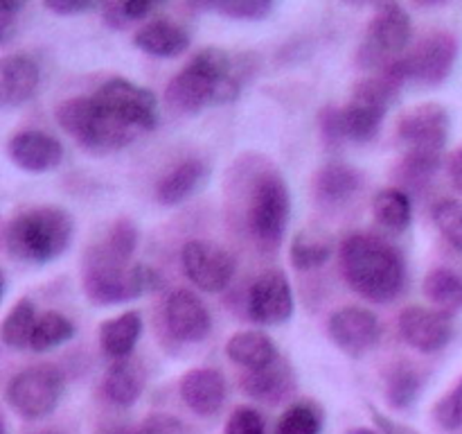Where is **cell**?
Masks as SVG:
<instances>
[{
	"instance_id": "obj_3",
	"label": "cell",
	"mask_w": 462,
	"mask_h": 434,
	"mask_svg": "<svg viewBox=\"0 0 462 434\" xmlns=\"http://www.w3.org/2000/svg\"><path fill=\"white\" fill-rule=\"evenodd\" d=\"M75 235V220L61 206H34L5 224V249L14 260L52 262L68 251Z\"/></svg>"
},
{
	"instance_id": "obj_26",
	"label": "cell",
	"mask_w": 462,
	"mask_h": 434,
	"mask_svg": "<svg viewBox=\"0 0 462 434\" xmlns=\"http://www.w3.org/2000/svg\"><path fill=\"white\" fill-rule=\"evenodd\" d=\"M226 355L242 369L251 371L273 362L280 357V351L273 339L262 330H239L226 342Z\"/></svg>"
},
{
	"instance_id": "obj_40",
	"label": "cell",
	"mask_w": 462,
	"mask_h": 434,
	"mask_svg": "<svg viewBox=\"0 0 462 434\" xmlns=\"http://www.w3.org/2000/svg\"><path fill=\"white\" fill-rule=\"evenodd\" d=\"M431 414L442 429H449V432L462 429V378L456 382V387L451 392H447L433 405Z\"/></svg>"
},
{
	"instance_id": "obj_25",
	"label": "cell",
	"mask_w": 462,
	"mask_h": 434,
	"mask_svg": "<svg viewBox=\"0 0 462 434\" xmlns=\"http://www.w3.org/2000/svg\"><path fill=\"white\" fill-rule=\"evenodd\" d=\"M140 333H143V316L135 310H126L113 319L102 321L99 346H102L104 355L111 360H125L134 353Z\"/></svg>"
},
{
	"instance_id": "obj_34",
	"label": "cell",
	"mask_w": 462,
	"mask_h": 434,
	"mask_svg": "<svg viewBox=\"0 0 462 434\" xmlns=\"http://www.w3.org/2000/svg\"><path fill=\"white\" fill-rule=\"evenodd\" d=\"M424 387V380L413 366L400 364L388 373L386 378V401L395 410H406L418 401L420 392Z\"/></svg>"
},
{
	"instance_id": "obj_8",
	"label": "cell",
	"mask_w": 462,
	"mask_h": 434,
	"mask_svg": "<svg viewBox=\"0 0 462 434\" xmlns=\"http://www.w3.org/2000/svg\"><path fill=\"white\" fill-rule=\"evenodd\" d=\"M411 16L397 0H383L370 18L365 41L359 48L356 61L361 68L374 72L382 71L391 61L400 59L411 41Z\"/></svg>"
},
{
	"instance_id": "obj_29",
	"label": "cell",
	"mask_w": 462,
	"mask_h": 434,
	"mask_svg": "<svg viewBox=\"0 0 462 434\" xmlns=\"http://www.w3.org/2000/svg\"><path fill=\"white\" fill-rule=\"evenodd\" d=\"M36 321H39V315H36V306L32 298L21 297L3 319V328H0V337H3V344L9 348V351H25L30 348L32 335H34Z\"/></svg>"
},
{
	"instance_id": "obj_11",
	"label": "cell",
	"mask_w": 462,
	"mask_h": 434,
	"mask_svg": "<svg viewBox=\"0 0 462 434\" xmlns=\"http://www.w3.org/2000/svg\"><path fill=\"white\" fill-rule=\"evenodd\" d=\"M180 267L194 288L217 294L230 285L237 262L221 244L210 240H189L180 249Z\"/></svg>"
},
{
	"instance_id": "obj_16",
	"label": "cell",
	"mask_w": 462,
	"mask_h": 434,
	"mask_svg": "<svg viewBox=\"0 0 462 434\" xmlns=\"http://www.w3.org/2000/svg\"><path fill=\"white\" fill-rule=\"evenodd\" d=\"M402 339L420 353H438L454 337V319L451 312L433 310L424 306H409L400 312L397 319Z\"/></svg>"
},
{
	"instance_id": "obj_5",
	"label": "cell",
	"mask_w": 462,
	"mask_h": 434,
	"mask_svg": "<svg viewBox=\"0 0 462 434\" xmlns=\"http://www.w3.org/2000/svg\"><path fill=\"white\" fill-rule=\"evenodd\" d=\"M161 274L144 262H117L88 249L81 267V288L88 301L97 306H117L156 292Z\"/></svg>"
},
{
	"instance_id": "obj_23",
	"label": "cell",
	"mask_w": 462,
	"mask_h": 434,
	"mask_svg": "<svg viewBox=\"0 0 462 434\" xmlns=\"http://www.w3.org/2000/svg\"><path fill=\"white\" fill-rule=\"evenodd\" d=\"M208 176L206 163L199 158H185L165 172L156 184V199L162 206H179L188 202Z\"/></svg>"
},
{
	"instance_id": "obj_17",
	"label": "cell",
	"mask_w": 462,
	"mask_h": 434,
	"mask_svg": "<svg viewBox=\"0 0 462 434\" xmlns=\"http://www.w3.org/2000/svg\"><path fill=\"white\" fill-rule=\"evenodd\" d=\"M165 324L174 339L185 344L203 342L212 330V316L206 303L192 289H174L165 301Z\"/></svg>"
},
{
	"instance_id": "obj_31",
	"label": "cell",
	"mask_w": 462,
	"mask_h": 434,
	"mask_svg": "<svg viewBox=\"0 0 462 434\" xmlns=\"http://www.w3.org/2000/svg\"><path fill=\"white\" fill-rule=\"evenodd\" d=\"M373 215L391 231H406L413 220V203L402 188H383L373 199Z\"/></svg>"
},
{
	"instance_id": "obj_21",
	"label": "cell",
	"mask_w": 462,
	"mask_h": 434,
	"mask_svg": "<svg viewBox=\"0 0 462 434\" xmlns=\"http://www.w3.org/2000/svg\"><path fill=\"white\" fill-rule=\"evenodd\" d=\"M242 389L246 396L255 398V401L278 405L296 392V375H293L289 362L275 357L273 362L260 366V369L246 371L242 375Z\"/></svg>"
},
{
	"instance_id": "obj_44",
	"label": "cell",
	"mask_w": 462,
	"mask_h": 434,
	"mask_svg": "<svg viewBox=\"0 0 462 434\" xmlns=\"http://www.w3.org/2000/svg\"><path fill=\"white\" fill-rule=\"evenodd\" d=\"M320 131L328 145H337L343 140L341 134V122H338V107H325L320 111Z\"/></svg>"
},
{
	"instance_id": "obj_18",
	"label": "cell",
	"mask_w": 462,
	"mask_h": 434,
	"mask_svg": "<svg viewBox=\"0 0 462 434\" xmlns=\"http://www.w3.org/2000/svg\"><path fill=\"white\" fill-rule=\"evenodd\" d=\"M7 154L16 167L41 175L61 165L63 145L45 131L23 129L9 138Z\"/></svg>"
},
{
	"instance_id": "obj_14",
	"label": "cell",
	"mask_w": 462,
	"mask_h": 434,
	"mask_svg": "<svg viewBox=\"0 0 462 434\" xmlns=\"http://www.w3.org/2000/svg\"><path fill=\"white\" fill-rule=\"evenodd\" d=\"M328 335L337 344L338 351L359 360L379 344L382 324H379L377 315L370 312L368 307L346 306L329 315Z\"/></svg>"
},
{
	"instance_id": "obj_49",
	"label": "cell",
	"mask_w": 462,
	"mask_h": 434,
	"mask_svg": "<svg viewBox=\"0 0 462 434\" xmlns=\"http://www.w3.org/2000/svg\"><path fill=\"white\" fill-rule=\"evenodd\" d=\"M413 3H418L420 7H440L447 0H413Z\"/></svg>"
},
{
	"instance_id": "obj_38",
	"label": "cell",
	"mask_w": 462,
	"mask_h": 434,
	"mask_svg": "<svg viewBox=\"0 0 462 434\" xmlns=\"http://www.w3.org/2000/svg\"><path fill=\"white\" fill-rule=\"evenodd\" d=\"M433 222L442 238L462 253V202L460 199H440L433 206Z\"/></svg>"
},
{
	"instance_id": "obj_13",
	"label": "cell",
	"mask_w": 462,
	"mask_h": 434,
	"mask_svg": "<svg viewBox=\"0 0 462 434\" xmlns=\"http://www.w3.org/2000/svg\"><path fill=\"white\" fill-rule=\"evenodd\" d=\"M449 113L442 104H420L409 108L397 122V138L406 152H424L442 156L449 140Z\"/></svg>"
},
{
	"instance_id": "obj_22",
	"label": "cell",
	"mask_w": 462,
	"mask_h": 434,
	"mask_svg": "<svg viewBox=\"0 0 462 434\" xmlns=\"http://www.w3.org/2000/svg\"><path fill=\"white\" fill-rule=\"evenodd\" d=\"M189 43H192V39H189L188 30L176 25L174 21H167V18L144 23L134 34L135 48L156 59L180 57V54L188 52Z\"/></svg>"
},
{
	"instance_id": "obj_20",
	"label": "cell",
	"mask_w": 462,
	"mask_h": 434,
	"mask_svg": "<svg viewBox=\"0 0 462 434\" xmlns=\"http://www.w3.org/2000/svg\"><path fill=\"white\" fill-rule=\"evenodd\" d=\"M41 84V68L30 54H7L0 61V104L5 108L30 102Z\"/></svg>"
},
{
	"instance_id": "obj_1",
	"label": "cell",
	"mask_w": 462,
	"mask_h": 434,
	"mask_svg": "<svg viewBox=\"0 0 462 434\" xmlns=\"http://www.w3.org/2000/svg\"><path fill=\"white\" fill-rule=\"evenodd\" d=\"M347 285L373 303H391L406 285V262L400 249L370 233H350L338 249Z\"/></svg>"
},
{
	"instance_id": "obj_47",
	"label": "cell",
	"mask_w": 462,
	"mask_h": 434,
	"mask_svg": "<svg viewBox=\"0 0 462 434\" xmlns=\"http://www.w3.org/2000/svg\"><path fill=\"white\" fill-rule=\"evenodd\" d=\"M447 170H449L451 185L462 194V147L451 152L449 161H447Z\"/></svg>"
},
{
	"instance_id": "obj_10",
	"label": "cell",
	"mask_w": 462,
	"mask_h": 434,
	"mask_svg": "<svg viewBox=\"0 0 462 434\" xmlns=\"http://www.w3.org/2000/svg\"><path fill=\"white\" fill-rule=\"evenodd\" d=\"M93 95L108 113H113L117 120L125 122L138 134L156 129L158 99L144 86H138L125 77H111Z\"/></svg>"
},
{
	"instance_id": "obj_50",
	"label": "cell",
	"mask_w": 462,
	"mask_h": 434,
	"mask_svg": "<svg viewBox=\"0 0 462 434\" xmlns=\"http://www.w3.org/2000/svg\"><path fill=\"white\" fill-rule=\"evenodd\" d=\"M346 434H382V432H377V429H370V428H352V429H347Z\"/></svg>"
},
{
	"instance_id": "obj_6",
	"label": "cell",
	"mask_w": 462,
	"mask_h": 434,
	"mask_svg": "<svg viewBox=\"0 0 462 434\" xmlns=\"http://www.w3.org/2000/svg\"><path fill=\"white\" fill-rule=\"evenodd\" d=\"M57 122L88 152H117L138 138V131L108 113L95 95H77L57 107Z\"/></svg>"
},
{
	"instance_id": "obj_41",
	"label": "cell",
	"mask_w": 462,
	"mask_h": 434,
	"mask_svg": "<svg viewBox=\"0 0 462 434\" xmlns=\"http://www.w3.org/2000/svg\"><path fill=\"white\" fill-rule=\"evenodd\" d=\"M226 434H266V420L255 407L242 405L226 420Z\"/></svg>"
},
{
	"instance_id": "obj_7",
	"label": "cell",
	"mask_w": 462,
	"mask_h": 434,
	"mask_svg": "<svg viewBox=\"0 0 462 434\" xmlns=\"http://www.w3.org/2000/svg\"><path fill=\"white\" fill-rule=\"evenodd\" d=\"M291 215V194L280 172L264 170L257 175L248 197V231L262 247H278L287 233Z\"/></svg>"
},
{
	"instance_id": "obj_35",
	"label": "cell",
	"mask_w": 462,
	"mask_h": 434,
	"mask_svg": "<svg viewBox=\"0 0 462 434\" xmlns=\"http://www.w3.org/2000/svg\"><path fill=\"white\" fill-rule=\"evenodd\" d=\"M323 414L314 402H293L280 416L273 434H320Z\"/></svg>"
},
{
	"instance_id": "obj_15",
	"label": "cell",
	"mask_w": 462,
	"mask_h": 434,
	"mask_svg": "<svg viewBox=\"0 0 462 434\" xmlns=\"http://www.w3.org/2000/svg\"><path fill=\"white\" fill-rule=\"evenodd\" d=\"M293 289L284 271L269 269L253 280L246 297L248 319L260 326L287 324L293 315Z\"/></svg>"
},
{
	"instance_id": "obj_45",
	"label": "cell",
	"mask_w": 462,
	"mask_h": 434,
	"mask_svg": "<svg viewBox=\"0 0 462 434\" xmlns=\"http://www.w3.org/2000/svg\"><path fill=\"white\" fill-rule=\"evenodd\" d=\"M27 0H0V34H3V43H7L12 36L14 21L18 14L25 9Z\"/></svg>"
},
{
	"instance_id": "obj_37",
	"label": "cell",
	"mask_w": 462,
	"mask_h": 434,
	"mask_svg": "<svg viewBox=\"0 0 462 434\" xmlns=\"http://www.w3.org/2000/svg\"><path fill=\"white\" fill-rule=\"evenodd\" d=\"M440 165H442V156H438V154L406 152L400 163V170H397V176H400L404 185L418 188V185L427 184V181L440 170Z\"/></svg>"
},
{
	"instance_id": "obj_28",
	"label": "cell",
	"mask_w": 462,
	"mask_h": 434,
	"mask_svg": "<svg viewBox=\"0 0 462 434\" xmlns=\"http://www.w3.org/2000/svg\"><path fill=\"white\" fill-rule=\"evenodd\" d=\"M334 251V242L325 231L302 229L298 231L289 244V260L293 269L311 271L323 267Z\"/></svg>"
},
{
	"instance_id": "obj_9",
	"label": "cell",
	"mask_w": 462,
	"mask_h": 434,
	"mask_svg": "<svg viewBox=\"0 0 462 434\" xmlns=\"http://www.w3.org/2000/svg\"><path fill=\"white\" fill-rule=\"evenodd\" d=\"M66 392V378L57 366L39 364L18 371L5 389V401L14 414L25 420H39L57 410Z\"/></svg>"
},
{
	"instance_id": "obj_19",
	"label": "cell",
	"mask_w": 462,
	"mask_h": 434,
	"mask_svg": "<svg viewBox=\"0 0 462 434\" xmlns=\"http://www.w3.org/2000/svg\"><path fill=\"white\" fill-rule=\"evenodd\" d=\"M179 392L185 405L194 414L210 419V416L221 411L228 389H226V380L221 371L210 369V366H201V369L188 371L180 378Z\"/></svg>"
},
{
	"instance_id": "obj_4",
	"label": "cell",
	"mask_w": 462,
	"mask_h": 434,
	"mask_svg": "<svg viewBox=\"0 0 462 434\" xmlns=\"http://www.w3.org/2000/svg\"><path fill=\"white\" fill-rule=\"evenodd\" d=\"M409 81L402 57L374 71L370 77H364L355 84L350 102L338 107V122H341L343 140L352 143H368L377 136L388 107L397 98L402 86Z\"/></svg>"
},
{
	"instance_id": "obj_43",
	"label": "cell",
	"mask_w": 462,
	"mask_h": 434,
	"mask_svg": "<svg viewBox=\"0 0 462 434\" xmlns=\"http://www.w3.org/2000/svg\"><path fill=\"white\" fill-rule=\"evenodd\" d=\"M140 434H185V425L170 414H149L140 423Z\"/></svg>"
},
{
	"instance_id": "obj_30",
	"label": "cell",
	"mask_w": 462,
	"mask_h": 434,
	"mask_svg": "<svg viewBox=\"0 0 462 434\" xmlns=\"http://www.w3.org/2000/svg\"><path fill=\"white\" fill-rule=\"evenodd\" d=\"M422 292L429 301L445 312L462 310V276L449 267H433L422 280Z\"/></svg>"
},
{
	"instance_id": "obj_24",
	"label": "cell",
	"mask_w": 462,
	"mask_h": 434,
	"mask_svg": "<svg viewBox=\"0 0 462 434\" xmlns=\"http://www.w3.org/2000/svg\"><path fill=\"white\" fill-rule=\"evenodd\" d=\"M361 185V175L346 163L323 165L314 176V197L320 206H341L355 197Z\"/></svg>"
},
{
	"instance_id": "obj_32",
	"label": "cell",
	"mask_w": 462,
	"mask_h": 434,
	"mask_svg": "<svg viewBox=\"0 0 462 434\" xmlns=\"http://www.w3.org/2000/svg\"><path fill=\"white\" fill-rule=\"evenodd\" d=\"M138 235H140L138 226L134 224V220H129V217H120V220L113 222L108 233L90 249L102 253V256L111 258V260L131 262L135 249H138Z\"/></svg>"
},
{
	"instance_id": "obj_36",
	"label": "cell",
	"mask_w": 462,
	"mask_h": 434,
	"mask_svg": "<svg viewBox=\"0 0 462 434\" xmlns=\"http://www.w3.org/2000/svg\"><path fill=\"white\" fill-rule=\"evenodd\" d=\"M201 9L228 16L233 21H264L275 0H194Z\"/></svg>"
},
{
	"instance_id": "obj_48",
	"label": "cell",
	"mask_w": 462,
	"mask_h": 434,
	"mask_svg": "<svg viewBox=\"0 0 462 434\" xmlns=\"http://www.w3.org/2000/svg\"><path fill=\"white\" fill-rule=\"evenodd\" d=\"M343 3L352 5V7H368V5H379L383 0H343Z\"/></svg>"
},
{
	"instance_id": "obj_2",
	"label": "cell",
	"mask_w": 462,
	"mask_h": 434,
	"mask_svg": "<svg viewBox=\"0 0 462 434\" xmlns=\"http://www.w3.org/2000/svg\"><path fill=\"white\" fill-rule=\"evenodd\" d=\"M239 89L242 81L235 75L228 50L208 45L171 77L165 89V102L176 113L194 116L212 104L235 102Z\"/></svg>"
},
{
	"instance_id": "obj_51",
	"label": "cell",
	"mask_w": 462,
	"mask_h": 434,
	"mask_svg": "<svg viewBox=\"0 0 462 434\" xmlns=\"http://www.w3.org/2000/svg\"><path fill=\"white\" fill-rule=\"evenodd\" d=\"M39 434H57V432H39Z\"/></svg>"
},
{
	"instance_id": "obj_33",
	"label": "cell",
	"mask_w": 462,
	"mask_h": 434,
	"mask_svg": "<svg viewBox=\"0 0 462 434\" xmlns=\"http://www.w3.org/2000/svg\"><path fill=\"white\" fill-rule=\"evenodd\" d=\"M77 328L66 315L61 312L48 310L43 315H39V321H36L34 335H32L30 348L34 353H48L52 348L61 346V344L70 342L75 337Z\"/></svg>"
},
{
	"instance_id": "obj_42",
	"label": "cell",
	"mask_w": 462,
	"mask_h": 434,
	"mask_svg": "<svg viewBox=\"0 0 462 434\" xmlns=\"http://www.w3.org/2000/svg\"><path fill=\"white\" fill-rule=\"evenodd\" d=\"M43 5L59 16H72V14L93 12V9H106L111 0H43Z\"/></svg>"
},
{
	"instance_id": "obj_39",
	"label": "cell",
	"mask_w": 462,
	"mask_h": 434,
	"mask_svg": "<svg viewBox=\"0 0 462 434\" xmlns=\"http://www.w3.org/2000/svg\"><path fill=\"white\" fill-rule=\"evenodd\" d=\"M165 3L167 0H111V5L104 9V16L106 23L120 27L131 21H143Z\"/></svg>"
},
{
	"instance_id": "obj_12",
	"label": "cell",
	"mask_w": 462,
	"mask_h": 434,
	"mask_svg": "<svg viewBox=\"0 0 462 434\" xmlns=\"http://www.w3.org/2000/svg\"><path fill=\"white\" fill-rule=\"evenodd\" d=\"M458 57V39L451 32H433L424 36L406 57H402L409 81L438 86L451 75Z\"/></svg>"
},
{
	"instance_id": "obj_46",
	"label": "cell",
	"mask_w": 462,
	"mask_h": 434,
	"mask_svg": "<svg viewBox=\"0 0 462 434\" xmlns=\"http://www.w3.org/2000/svg\"><path fill=\"white\" fill-rule=\"evenodd\" d=\"M370 414H373L374 425H377L379 432H382V434H420V432H415L413 428H409V425L397 423V420H393L391 416L382 414V411H379L377 407H373V405H370Z\"/></svg>"
},
{
	"instance_id": "obj_27",
	"label": "cell",
	"mask_w": 462,
	"mask_h": 434,
	"mask_svg": "<svg viewBox=\"0 0 462 434\" xmlns=\"http://www.w3.org/2000/svg\"><path fill=\"white\" fill-rule=\"evenodd\" d=\"M144 389V373L140 369L138 362L129 360H116L106 371V378H104V393L111 402L120 407L134 405L140 398Z\"/></svg>"
}]
</instances>
